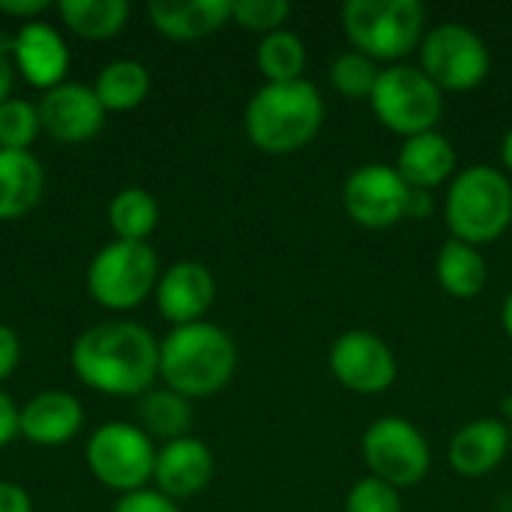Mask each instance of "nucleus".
<instances>
[{
	"instance_id": "obj_14",
	"label": "nucleus",
	"mask_w": 512,
	"mask_h": 512,
	"mask_svg": "<svg viewBox=\"0 0 512 512\" xmlns=\"http://www.w3.org/2000/svg\"><path fill=\"white\" fill-rule=\"evenodd\" d=\"M216 297V279L201 261H177L159 276L156 285V306L165 321L174 327L204 321L207 309Z\"/></svg>"
},
{
	"instance_id": "obj_25",
	"label": "nucleus",
	"mask_w": 512,
	"mask_h": 512,
	"mask_svg": "<svg viewBox=\"0 0 512 512\" xmlns=\"http://www.w3.org/2000/svg\"><path fill=\"white\" fill-rule=\"evenodd\" d=\"M108 222L117 234V240H132V243H147L159 222V204L147 189L129 186L114 195L108 207Z\"/></svg>"
},
{
	"instance_id": "obj_26",
	"label": "nucleus",
	"mask_w": 512,
	"mask_h": 512,
	"mask_svg": "<svg viewBox=\"0 0 512 512\" xmlns=\"http://www.w3.org/2000/svg\"><path fill=\"white\" fill-rule=\"evenodd\" d=\"M258 69L267 84L300 81L306 69V45L291 30H276L261 39L258 45Z\"/></svg>"
},
{
	"instance_id": "obj_5",
	"label": "nucleus",
	"mask_w": 512,
	"mask_h": 512,
	"mask_svg": "<svg viewBox=\"0 0 512 512\" xmlns=\"http://www.w3.org/2000/svg\"><path fill=\"white\" fill-rule=\"evenodd\" d=\"M342 30L354 51L393 66L420 48L426 9L420 0H351L342 6Z\"/></svg>"
},
{
	"instance_id": "obj_21",
	"label": "nucleus",
	"mask_w": 512,
	"mask_h": 512,
	"mask_svg": "<svg viewBox=\"0 0 512 512\" xmlns=\"http://www.w3.org/2000/svg\"><path fill=\"white\" fill-rule=\"evenodd\" d=\"M45 189V174L30 150L0 147V222L27 216Z\"/></svg>"
},
{
	"instance_id": "obj_18",
	"label": "nucleus",
	"mask_w": 512,
	"mask_h": 512,
	"mask_svg": "<svg viewBox=\"0 0 512 512\" xmlns=\"http://www.w3.org/2000/svg\"><path fill=\"white\" fill-rule=\"evenodd\" d=\"M84 426V411L75 396L63 390H45L21 408V435L39 447H60L72 441Z\"/></svg>"
},
{
	"instance_id": "obj_35",
	"label": "nucleus",
	"mask_w": 512,
	"mask_h": 512,
	"mask_svg": "<svg viewBox=\"0 0 512 512\" xmlns=\"http://www.w3.org/2000/svg\"><path fill=\"white\" fill-rule=\"evenodd\" d=\"M0 512H33L30 495L15 483H0Z\"/></svg>"
},
{
	"instance_id": "obj_6",
	"label": "nucleus",
	"mask_w": 512,
	"mask_h": 512,
	"mask_svg": "<svg viewBox=\"0 0 512 512\" xmlns=\"http://www.w3.org/2000/svg\"><path fill=\"white\" fill-rule=\"evenodd\" d=\"M369 102L381 126L402 138L432 132L444 117V90L411 63L384 66Z\"/></svg>"
},
{
	"instance_id": "obj_1",
	"label": "nucleus",
	"mask_w": 512,
	"mask_h": 512,
	"mask_svg": "<svg viewBox=\"0 0 512 512\" xmlns=\"http://www.w3.org/2000/svg\"><path fill=\"white\" fill-rule=\"evenodd\" d=\"M72 369L90 390L138 396L159 378V342L132 321L96 324L75 339Z\"/></svg>"
},
{
	"instance_id": "obj_39",
	"label": "nucleus",
	"mask_w": 512,
	"mask_h": 512,
	"mask_svg": "<svg viewBox=\"0 0 512 512\" xmlns=\"http://www.w3.org/2000/svg\"><path fill=\"white\" fill-rule=\"evenodd\" d=\"M501 165H504V174L512 177V129H507V135L501 141Z\"/></svg>"
},
{
	"instance_id": "obj_32",
	"label": "nucleus",
	"mask_w": 512,
	"mask_h": 512,
	"mask_svg": "<svg viewBox=\"0 0 512 512\" xmlns=\"http://www.w3.org/2000/svg\"><path fill=\"white\" fill-rule=\"evenodd\" d=\"M114 512H180V510H177V504H174L168 495H162V492H156V489H141V492H129V495H123V498L117 501Z\"/></svg>"
},
{
	"instance_id": "obj_33",
	"label": "nucleus",
	"mask_w": 512,
	"mask_h": 512,
	"mask_svg": "<svg viewBox=\"0 0 512 512\" xmlns=\"http://www.w3.org/2000/svg\"><path fill=\"white\" fill-rule=\"evenodd\" d=\"M21 360V342L12 327L0 324V381H6Z\"/></svg>"
},
{
	"instance_id": "obj_15",
	"label": "nucleus",
	"mask_w": 512,
	"mask_h": 512,
	"mask_svg": "<svg viewBox=\"0 0 512 512\" xmlns=\"http://www.w3.org/2000/svg\"><path fill=\"white\" fill-rule=\"evenodd\" d=\"M213 453L204 441L186 435L177 441H168L162 450H156V465H153V483L156 492L168 495L171 501L177 498H192L204 492L213 480Z\"/></svg>"
},
{
	"instance_id": "obj_16",
	"label": "nucleus",
	"mask_w": 512,
	"mask_h": 512,
	"mask_svg": "<svg viewBox=\"0 0 512 512\" xmlns=\"http://www.w3.org/2000/svg\"><path fill=\"white\" fill-rule=\"evenodd\" d=\"M12 60L27 84L54 90L57 84H63V75L69 69V48L51 24L27 21L12 39Z\"/></svg>"
},
{
	"instance_id": "obj_22",
	"label": "nucleus",
	"mask_w": 512,
	"mask_h": 512,
	"mask_svg": "<svg viewBox=\"0 0 512 512\" xmlns=\"http://www.w3.org/2000/svg\"><path fill=\"white\" fill-rule=\"evenodd\" d=\"M435 276H438V285L450 297H456V300H474V297L483 294V288L489 282V264H486V258H483V252L477 246L450 237L438 249Z\"/></svg>"
},
{
	"instance_id": "obj_29",
	"label": "nucleus",
	"mask_w": 512,
	"mask_h": 512,
	"mask_svg": "<svg viewBox=\"0 0 512 512\" xmlns=\"http://www.w3.org/2000/svg\"><path fill=\"white\" fill-rule=\"evenodd\" d=\"M42 132L39 108L27 99H6L0 105V147L3 150H27Z\"/></svg>"
},
{
	"instance_id": "obj_3",
	"label": "nucleus",
	"mask_w": 512,
	"mask_h": 512,
	"mask_svg": "<svg viewBox=\"0 0 512 512\" xmlns=\"http://www.w3.org/2000/svg\"><path fill=\"white\" fill-rule=\"evenodd\" d=\"M243 126L249 141L270 156H288L309 147L324 126V99L306 78L264 84L246 105Z\"/></svg>"
},
{
	"instance_id": "obj_41",
	"label": "nucleus",
	"mask_w": 512,
	"mask_h": 512,
	"mask_svg": "<svg viewBox=\"0 0 512 512\" xmlns=\"http://www.w3.org/2000/svg\"><path fill=\"white\" fill-rule=\"evenodd\" d=\"M510 450H512V426H510Z\"/></svg>"
},
{
	"instance_id": "obj_20",
	"label": "nucleus",
	"mask_w": 512,
	"mask_h": 512,
	"mask_svg": "<svg viewBox=\"0 0 512 512\" xmlns=\"http://www.w3.org/2000/svg\"><path fill=\"white\" fill-rule=\"evenodd\" d=\"M153 27L174 42H192L216 33L231 21V0H153L147 6Z\"/></svg>"
},
{
	"instance_id": "obj_9",
	"label": "nucleus",
	"mask_w": 512,
	"mask_h": 512,
	"mask_svg": "<svg viewBox=\"0 0 512 512\" xmlns=\"http://www.w3.org/2000/svg\"><path fill=\"white\" fill-rule=\"evenodd\" d=\"M360 447L369 477H378L399 492L423 483L432 468V450L426 435L405 417L375 420L363 432Z\"/></svg>"
},
{
	"instance_id": "obj_7",
	"label": "nucleus",
	"mask_w": 512,
	"mask_h": 512,
	"mask_svg": "<svg viewBox=\"0 0 512 512\" xmlns=\"http://www.w3.org/2000/svg\"><path fill=\"white\" fill-rule=\"evenodd\" d=\"M159 285V261L147 243L114 240L90 261L87 291L105 309H135Z\"/></svg>"
},
{
	"instance_id": "obj_8",
	"label": "nucleus",
	"mask_w": 512,
	"mask_h": 512,
	"mask_svg": "<svg viewBox=\"0 0 512 512\" xmlns=\"http://www.w3.org/2000/svg\"><path fill=\"white\" fill-rule=\"evenodd\" d=\"M420 69L444 93H465L486 81L492 57L480 33L459 21H444L420 42Z\"/></svg>"
},
{
	"instance_id": "obj_12",
	"label": "nucleus",
	"mask_w": 512,
	"mask_h": 512,
	"mask_svg": "<svg viewBox=\"0 0 512 512\" xmlns=\"http://www.w3.org/2000/svg\"><path fill=\"white\" fill-rule=\"evenodd\" d=\"M330 372L345 390L357 396H378L396 384L399 363L378 333L345 330L330 345Z\"/></svg>"
},
{
	"instance_id": "obj_13",
	"label": "nucleus",
	"mask_w": 512,
	"mask_h": 512,
	"mask_svg": "<svg viewBox=\"0 0 512 512\" xmlns=\"http://www.w3.org/2000/svg\"><path fill=\"white\" fill-rule=\"evenodd\" d=\"M36 108L42 129L60 144H81L105 123V108L96 90L84 84H57L54 90H45Z\"/></svg>"
},
{
	"instance_id": "obj_2",
	"label": "nucleus",
	"mask_w": 512,
	"mask_h": 512,
	"mask_svg": "<svg viewBox=\"0 0 512 512\" xmlns=\"http://www.w3.org/2000/svg\"><path fill=\"white\" fill-rule=\"evenodd\" d=\"M234 369L237 345L210 321L174 327L159 345V378L183 399H207L225 390Z\"/></svg>"
},
{
	"instance_id": "obj_37",
	"label": "nucleus",
	"mask_w": 512,
	"mask_h": 512,
	"mask_svg": "<svg viewBox=\"0 0 512 512\" xmlns=\"http://www.w3.org/2000/svg\"><path fill=\"white\" fill-rule=\"evenodd\" d=\"M432 213H435V198H432V192H426V189H411L408 207H405V219L423 222V219H429Z\"/></svg>"
},
{
	"instance_id": "obj_31",
	"label": "nucleus",
	"mask_w": 512,
	"mask_h": 512,
	"mask_svg": "<svg viewBox=\"0 0 512 512\" xmlns=\"http://www.w3.org/2000/svg\"><path fill=\"white\" fill-rule=\"evenodd\" d=\"M345 512H402L399 489L378 477L357 480L345 495Z\"/></svg>"
},
{
	"instance_id": "obj_38",
	"label": "nucleus",
	"mask_w": 512,
	"mask_h": 512,
	"mask_svg": "<svg viewBox=\"0 0 512 512\" xmlns=\"http://www.w3.org/2000/svg\"><path fill=\"white\" fill-rule=\"evenodd\" d=\"M9 51H12V45L0 42V105L6 99H12L9 93H12V81H15V63L9 60Z\"/></svg>"
},
{
	"instance_id": "obj_10",
	"label": "nucleus",
	"mask_w": 512,
	"mask_h": 512,
	"mask_svg": "<svg viewBox=\"0 0 512 512\" xmlns=\"http://www.w3.org/2000/svg\"><path fill=\"white\" fill-rule=\"evenodd\" d=\"M93 477L114 492H141L153 480L156 450L147 432L132 423H105L87 441Z\"/></svg>"
},
{
	"instance_id": "obj_11",
	"label": "nucleus",
	"mask_w": 512,
	"mask_h": 512,
	"mask_svg": "<svg viewBox=\"0 0 512 512\" xmlns=\"http://www.w3.org/2000/svg\"><path fill=\"white\" fill-rule=\"evenodd\" d=\"M411 186L399 177L396 165L366 162L357 165L342 186L345 213L369 231H384L405 222Z\"/></svg>"
},
{
	"instance_id": "obj_24",
	"label": "nucleus",
	"mask_w": 512,
	"mask_h": 512,
	"mask_svg": "<svg viewBox=\"0 0 512 512\" xmlns=\"http://www.w3.org/2000/svg\"><path fill=\"white\" fill-rule=\"evenodd\" d=\"M93 90L105 111H132L147 99L150 75L138 60H114L99 72Z\"/></svg>"
},
{
	"instance_id": "obj_28",
	"label": "nucleus",
	"mask_w": 512,
	"mask_h": 512,
	"mask_svg": "<svg viewBox=\"0 0 512 512\" xmlns=\"http://www.w3.org/2000/svg\"><path fill=\"white\" fill-rule=\"evenodd\" d=\"M378 75H381L378 63L372 57L360 54V51H345L330 66V84H333V90L339 96H345V99H354V102L372 99V90L378 84Z\"/></svg>"
},
{
	"instance_id": "obj_4",
	"label": "nucleus",
	"mask_w": 512,
	"mask_h": 512,
	"mask_svg": "<svg viewBox=\"0 0 512 512\" xmlns=\"http://www.w3.org/2000/svg\"><path fill=\"white\" fill-rule=\"evenodd\" d=\"M444 219L453 240L489 246L512 225V180L492 165L462 168L447 189Z\"/></svg>"
},
{
	"instance_id": "obj_36",
	"label": "nucleus",
	"mask_w": 512,
	"mask_h": 512,
	"mask_svg": "<svg viewBox=\"0 0 512 512\" xmlns=\"http://www.w3.org/2000/svg\"><path fill=\"white\" fill-rule=\"evenodd\" d=\"M0 12L12 15V18H36L42 12H48V0H0Z\"/></svg>"
},
{
	"instance_id": "obj_23",
	"label": "nucleus",
	"mask_w": 512,
	"mask_h": 512,
	"mask_svg": "<svg viewBox=\"0 0 512 512\" xmlns=\"http://www.w3.org/2000/svg\"><path fill=\"white\" fill-rule=\"evenodd\" d=\"M57 12L63 24L81 39H108L117 36L129 21L126 0H60Z\"/></svg>"
},
{
	"instance_id": "obj_27",
	"label": "nucleus",
	"mask_w": 512,
	"mask_h": 512,
	"mask_svg": "<svg viewBox=\"0 0 512 512\" xmlns=\"http://www.w3.org/2000/svg\"><path fill=\"white\" fill-rule=\"evenodd\" d=\"M141 423L150 435L168 441L186 438L189 426H192V408L189 399H183L174 390H156L147 393L141 402Z\"/></svg>"
},
{
	"instance_id": "obj_34",
	"label": "nucleus",
	"mask_w": 512,
	"mask_h": 512,
	"mask_svg": "<svg viewBox=\"0 0 512 512\" xmlns=\"http://www.w3.org/2000/svg\"><path fill=\"white\" fill-rule=\"evenodd\" d=\"M15 435H21V411L15 402L0 390V447H6Z\"/></svg>"
},
{
	"instance_id": "obj_40",
	"label": "nucleus",
	"mask_w": 512,
	"mask_h": 512,
	"mask_svg": "<svg viewBox=\"0 0 512 512\" xmlns=\"http://www.w3.org/2000/svg\"><path fill=\"white\" fill-rule=\"evenodd\" d=\"M501 327H504L507 339H510V342H512V291H510V294H507L504 306H501Z\"/></svg>"
},
{
	"instance_id": "obj_17",
	"label": "nucleus",
	"mask_w": 512,
	"mask_h": 512,
	"mask_svg": "<svg viewBox=\"0 0 512 512\" xmlns=\"http://www.w3.org/2000/svg\"><path fill=\"white\" fill-rule=\"evenodd\" d=\"M507 453H510V426H504L495 417H483L462 426L453 435L447 459L459 477L477 480L492 474L507 459Z\"/></svg>"
},
{
	"instance_id": "obj_30",
	"label": "nucleus",
	"mask_w": 512,
	"mask_h": 512,
	"mask_svg": "<svg viewBox=\"0 0 512 512\" xmlns=\"http://www.w3.org/2000/svg\"><path fill=\"white\" fill-rule=\"evenodd\" d=\"M291 18V3L285 0H234L231 3V21H237L243 30L252 33H276L285 30L282 24Z\"/></svg>"
},
{
	"instance_id": "obj_19",
	"label": "nucleus",
	"mask_w": 512,
	"mask_h": 512,
	"mask_svg": "<svg viewBox=\"0 0 512 512\" xmlns=\"http://www.w3.org/2000/svg\"><path fill=\"white\" fill-rule=\"evenodd\" d=\"M456 147L450 144L447 135H441L438 129L405 138L399 156H396V171L399 177L411 186V189H438L441 183L456 177Z\"/></svg>"
}]
</instances>
